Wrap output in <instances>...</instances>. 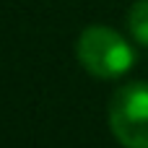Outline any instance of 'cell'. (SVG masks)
Instances as JSON below:
<instances>
[{
    "mask_svg": "<svg viewBox=\"0 0 148 148\" xmlns=\"http://www.w3.org/2000/svg\"><path fill=\"white\" fill-rule=\"evenodd\" d=\"M75 57L83 70L101 81L122 78L135 65V47L112 26L91 23L75 39Z\"/></svg>",
    "mask_w": 148,
    "mask_h": 148,
    "instance_id": "1",
    "label": "cell"
},
{
    "mask_svg": "<svg viewBox=\"0 0 148 148\" xmlns=\"http://www.w3.org/2000/svg\"><path fill=\"white\" fill-rule=\"evenodd\" d=\"M109 130L125 148H148V81L125 83L109 101Z\"/></svg>",
    "mask_w": 148,
    "mask_h": 148,
    "instance_id": "2",
    "label": "cell"
},
{
    "mask_svg": "<svg viewBox=\"0 0 148 148\" xmlns=\"http://www.w3.org/2000/svg\"><path fill=\"white\" fill-rule=\"evenodd\" d=\"M127 29L138 47H148V0H135L130 5Z\"/></svg>",
    "mask_w": 148,
    "mask_h": 148,
    "instance_id": "3",
    "label": "cell"
}]
</instances>
